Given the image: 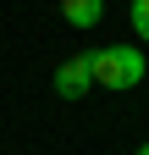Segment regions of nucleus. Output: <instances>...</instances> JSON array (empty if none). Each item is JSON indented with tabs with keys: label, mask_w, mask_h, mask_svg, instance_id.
<instances>
[{
	"label": "nucleus",
	"mask_w": 149,
	"mask_h": 155,
	"mask_svg": "<svg viewBox=\"0 0 149 155\" xmlns=\"http://www.w3.org/2000/svg\"><path fill=\"white\" fill-rule=\"evenodd\" d=\"M88 55V78H94V89H110V94H122V89H138L144 83V50L138 45H100V50H83Z\"/></svg>",
	"instance_id": "f257e3e1"
},
{
	"label": "nucleus",
	"mask_w": 149,
	"mask_h": 155,
	"mask_svg": "<svg viewBox=\"0 0 149 155\" xmlns=\"http://www.w3.org/2000/svg\"><path fill=\"white\" fill-rule=\"evenodd\" d=\"M88 89H94V78H88V55H66V61L55 67V94H61V100H83Z\"/></svg>",
	"instance_id": "f03ea898"
},
{
	"label": "nucleus",
	"mask_w": 149,
	"mask_h": 155,
	"mask_svg": "<svg viewBox=\"0 0 149 155\" xmlns=\"http://www.w3.org/2000/svg\"><path fill=\"white\" fill-rule=\"evenodd\" d=\"M61 17H66V28H94L105 17V0H61Z\"/></svg>",
	"instance_id": "7ed1b4c3"
},
{
	"label": "nucleus",
	"mask_w": 149,
	"mask_h": 155,
	"mask_svg": "<svg viewBox=\"0 0 149 155\" xmlns=\"http://www.w3.org/2000/svg\"><path fill=\"white\" fill-rule=\"evenodd\" d=\"M127 22H133L138 45H149V0H133V6H127Z\"/></svg>",
	"instance_id": "20e7f679"
},
{
	"label": "nucleus",
	"mask_w": 149,
	"mask_h": 155,
	"mask_svg": "<svg viewBox=\"0 0 149 155\" xmlns=\"http://www.w3.org/2000/svg\"><path fill=\"white\" fill-rule=\"evenodd\" d=\"M138 155H149V139H144V144H138Z\"/></svg>",
	"instance_id": "39448f33"
}]
</instances>
